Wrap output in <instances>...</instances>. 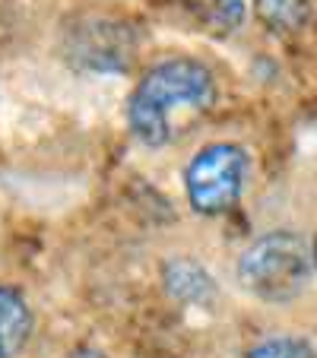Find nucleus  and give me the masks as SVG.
<instances>
[{
  "label": "nucleus",
  "instance_id": "nucleus-1",
  "mask_svg": "<svg viewBox=\"0 0 317 358\" xmlns=\"http://www.w3.org/2000/svg\"><path fill=\"white\" fill-rule=\"evenodd\" d=\"M216 101V80L200 61L171 57L146 70L127 105L130 130L146 146L178 140Z\"/></svg>",
  "mask_w": 317,
  "mask_h": 358
},
{
  "label": "nucleus",
  "instance_id": "nucleus-2",
  "mask_svg": "<svg viewBox=\"0 0 317 358\" xmlns=\"http://www.w3.org/2000/svg\"><path fill=\"white\" fill-rule=\"evenodd\" d=\"M311 264L304 241L292 231H270L257 238L238 260V279L251 295L263 301H292L308 289Z\"/></svg>",
  "mask_w": 317,
  "mask_h": 358
},
{
  "label": "nucleus",
  "instance_id": "nucleus-3",
  "mask_svg": "<svg viewBox=\"0 0 317 358\" xmlns=\"http://www.w3.org/2000/svg\"><path fill=\"white\" fill-rule=\"evenodd\" d=\"M248 181V156L235 143H209L194 156L184 175V190L197 213L223 216L241 200Z\"/></svg>",
  "mask_w": 317,
  "mask_h": 358
},
{
  "label": "nucleus",
  "instance_id": "nucleus-4",
  "mask_svg": "<svg viewBox=\"0 0 317 358\" xmlns=\"http://www.w3.org/2000/svg\"><path fill=\"white\" fill-rule=\"evenodd\" d=\"M32 336V311L26 298L10 285H0V358H16Z\"/></svg>",
  "mask_w": 317,
  "mask_h": 358
},
{
  "label": "nucleus",
  "instance_id": "nucleus-5",
  "mask_svg": "<svg viewBox=\"0 0 317 358\" xmlns=\"http://www.w3.org/2000/svg\"><path fill=\"white\" fill-rule=\"evenodd\" d=\"M260 22L276 35H295L311 20V0H254Z\"/></svg>",
  "mask_w": 317,
  "mask_h": 358
},
{
  "label": "nucleus",
  "instance_id": "nucleus-6",
  "mask_svg": "<svg viewBox=\"0 0 317 358\" xmlns=\"http://www.w3.org/2000/svg\"><path fill=\"white\" fill-rule=\"evenodd\" d=\"M184 7L200 26L216 35L232 32L244 20V0H184Z\"/></svg>",
  "mask_w": 317,
  "mask_h": 358
},
{
  "label": "nucleus",
  "instance_id": "nucleus-7",
  "mask_svg": "<svg viewBox=\"0 0 317 358\" xmlns=\"http://www.w3.org/2000/svg\"><path fill=\"white\" fill-rule=\"evenodd\" d=\"M244 358H317V352L302 336H276L267 343H257Z\"/></svg>",
  "mask_w": 317,
  "mask_h": 358
},
{
  "label": "nucleus",
  "instance_id": "nucleus-8",
  "mask_svg": "<svg viewBox=\"0 0 317 358\" xmlns=\"http://www.w3.org/2000/svg\"><path fill=\"white\" fill-rule=\"evenodd\" d=\"M70 358H105V355H101V352H95V349H89V345H83V349H76Z\"/></svg>",
  "mask_w": 317,
  "mask_h": 358
},
{
  "label": "nucleus",
  "instance_id": "nucleus-9",
  "mask_svg": "<svg viewBox=\"0 0 317 358\" xmlns=\"http://www.w3.org/2000/svg\"><path fill=\"white\" fill-rule=\"evenodd\" d=\"M311 257H314V264H317V235H314V244H311Z\"/></svg>",
  "mask_w": 317,
  "mask_h": 358
}]
</instances>
